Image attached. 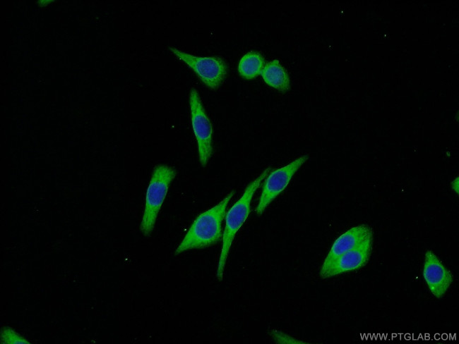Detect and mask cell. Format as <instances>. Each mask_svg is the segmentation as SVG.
Returning a JSON list of instances; mask_svg holds the SVG:
<instances>
[{
	"instance_id": "1",
	"label": "cell",
	"mask_w": 459,
	"mask_h": 344,
	"mask_svg": "<svg viewBox=\"0 0 459 344\" xmlns=\"http://www.w3.org/2000/svg\"><path fill=\"white\" fill-rule=\"evenodd\" d=\"M234 195V191L232 190L216 205L196 217L177 247L176 255L189 250L210 247L222 238V222Z\"/></svg>"
},
{
	"instance_id": "2",
	"label": "cell",
	"mask_w": 459,
	"mask_h": 344,
	"mask_svg": "<svg viewBox=\"0 0 459 344\" xmlns=\"http://www.w3.org/2000/svg\"><path fill=\"white\" fill-rule=\"evenodd\" d=\"M271 170V167L266 168L257 178L252 180L246 186L241 197L225 214V226L222 233V244L216 271V277L220 281L223 278L226 262L234 237L250 214L252 197Z\"/></svg>"
},
{
	"instance_id": "3",
	"label": "cell",
	"mask_w": 459,
	"mask_h": 344,
	"mask_svg": "<svg viewBox=\"0 0 459 344\" xmlns=\"http://www.w3.org/2000/svg\"><path fill=\"white\" fill-rule=\"evenodd\" d=\"M176 174V171L167 165L159 164L155 166L147 188L145 208L140 225V229L145 236L150 235L169 187Z\"/></svg>"
},
{
	"instance_id": "4",
	"label": "cell",
	"mask_w": 459,
	"mask_h": 344,
	"mask_svg": "<svg viewBox=\"0 0 459 344\" xmlns=\"http://www.w3.org/2000/svg\"><path fill=\"white\" fill-rule=\"evenodd\" d=\"M169 50L190 67L203 84L212 90L217 89L227 74V65L218 56H196L174 47Z\"/></svg>"
},
{
	"instance_id": "5",
	"label": "cell",
	"mask_w": 459,
	"mask_h": 344,
	"mask_svg": "<svg viewBox=\"0 0 459 344\" xmlns=\"http://www.w3.org/2000/svg\"><path fill=\"white\" fill-rule=\"evenodd\" d=\"M191 121L197 142L199 161L205 166L213 154V126L196 90L189 95Z\"/></svg>"
},
{
	"instance_id": "6",
	"label": "cell",
	"mask_w": 459,
	"mask_h": 344,
	"mask_svg": "<svg viewBox=\"0 0 459 344\" xmlns=\"http://www.w3.org/2000/svg\"><path fill=\"white\" fill-rule=\"evenodd\" d=\"M308 158L307 155H303L281 168L270 171L265 178L258 203L255 209L258 215L262 214L273 200L286 188L293 176Z\"/></svg>"
},
{
	"instance_id": "7",
	"label": "cell",
	"mask_w": 459,
	"mask_h": 344,
	"mask_svg": "<svg viewBox=\"0 0 459 344\" xmlns=\"http://www.w3.org/2000/svg\"><path fill=\"white\" fill-rule=\"evenodd\" d=\"M422 274L429 291L436 298L442 297L453 282L451 272L431 250L425 253Z\"/></svg>"
},
{
	"instance_id": "8",
	"label": "cell",
	"mask_w": 459,
	"mask_h": 344,
	"mask_svg": "<svg viewBox=\"0 0 459 344\" xmlns=\"http://www.w3.org/2000/svg\"><path fill=\"white\" fill-rule=\"evenodd\" d=\"M372 244L373 236L334 260L325 270L320 271V276L326 278L363 267L371 256Z\"/></svg>"
},
{
	"instance_id": "9",
	"label": "cell",
	"mask_w": 459,
	"mask_h": 344,
	"mask_svg": "<svg viewBox=\"0 0 459 344\" xmlns=\"http://www.w3.org/2000/svg\"><path fill=\"white\" fill-rule=\"evenodd\" d=\"M371 236V228L366 224L356 226L343 233L333 243L320 271L325 270L334 260L357 247Z\"/></svg>"
},
{
	"instance_id": "10",
	"label": "cell",
	"mask_w": 459,
	"mask_h": 344,
	"mask_svg": "<svg viewBox=\"0 0 459 344\" xmlns=\"http://www.w3.org/2000/svg\"><path fill=\"white\" fill-rule=\"evenodd\" d=\"M261 75L268 85L281 92H287L290 89L288 73L278 59L266 63Z\"/></svg>"
},
{
	"instance_id": "11",
	"label": "cell",
	"mask_w": 459,
	"mask_h": 344,
	"mask_svg": "<svg viewBox=\"0 0 459 344\" xmlns=\"http://www.w3.org/2000/svg\"><path fill=\"white\" fill-rule=\"evenodd\" d=\"M265 65L263 56L258 51H251L240 59L238 72L245 79H254L261 74Z\"/></svg>"
},
{
	"instance_id": "12",
	"label": "cell",
	"mask_w": 459,
	"mask_h": 344,
	"mask_svg": "<svg viewBox=\"0 0 459 344\" xmlns=\"http://www.w3.org/2000/svg\"><path fill=\"white\" fill-rule=\"evenodd\" d=\"M1 343H30L9 327H4L1 331Z\"/></svg>"
},
{
	"instance_id": "13",
	"label": "cell",
	"mask_w": 459,
	"mask_h": 344,
	"mask_svg": "<svg viewBox=\"0 0 459 344\" xmlns=\"http://www.w3.org/2000/svg\"><path fill=\"white\" fill-rule=\"evenodd\" d=\"M458 185H459V183H458V178H457L456 179H454V180L452 181L451 184V188H452L453 190L455 192H456L457 194H458V192H459V187H458Z\"/></svg>"
}]
</instances>
